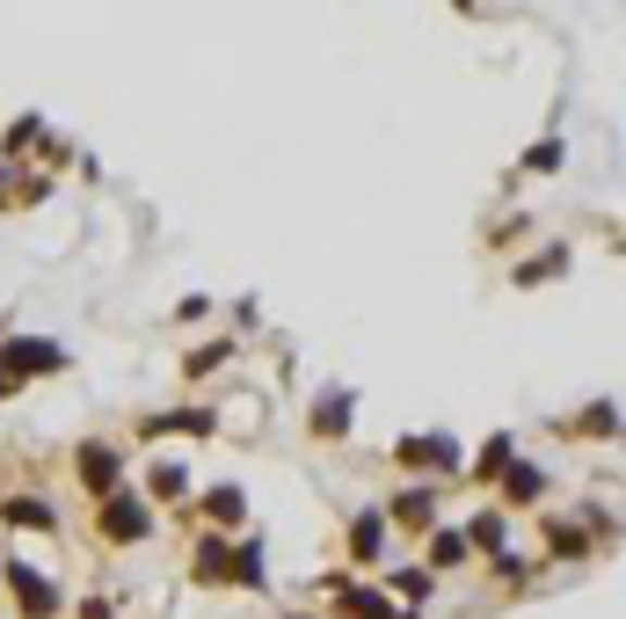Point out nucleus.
<instances>
[{
  "label": "nucleus",
  "instance_id": "9",
  "mask_svg": "<svg viewBox=\"0 0 626 619\" xmlns=\"http://www.w3.org/2000/svg\"><path fill=\"white\" fill-rule=\"evenodd\" d=\"M226 561H234V554L218 547V540H204V547H197V575H204V583H218V575H226Z\"/></svg>",
  "mask_w": 626,
  "mask_h": 619
},
{
  "label": "nucleus",
  "instance_id": "17",
  "mask_svg": "<svg viewBox=\"0 0 626 619\" xmlns=\"http://www.w3.org/2000/svg\"><path fill=\"white\" fill-rule=\"evenodd\" d=\"M510 496L531 503V496H539V474H531V467H517V474H510Z\"/></svg>",
  "mask_w": 626,
  "mask_h": 619
},
{
  "label": "nucleus",
  "instance_id": "2",
  "mask_svg": "<svg viewBox=\"0 0 626 619\" xmlns=\"http://www.w3.org/2000/svg\"><path fill=\"white\" fill-rule=\"evenodd\" d=\"M8 591L23 597V612H29V619H51V612H59V597L45 591V575H37V569H8Z\"/></svg>",
  "mask_w": 626,
  "mask_h": 619
},
{
  "label": "nucleus",
  "instance_id": "5",
  "mask_svg": "<svg viewBox=\"0 0 626 619\" xmlns=\"http://www.w3.org/2000/svg\"><path fill=\"white\" fill-rule=\"evenodd\" d=\"M401 459H437V467H459V445H452V437H409V445H401Z\"/></svg>",
  "mask_w": 626,
  "mask_h": 619
},
{
  "label": "nucleus",
  "instance_id": "12",
  "mask_svg": "<svg viewBox=\"0 0 626 619\" xmlns=\"http://www.w3.org/2000/svg\"><path fill=\"white\" fill-rule=\"evenodd\" d=\"M393 518H409V524H430V488H409V496L393 503Z\"/></svg>",
  "mask_w": 626,
  "mask_h": 619
},
{
  "label": "nucleus",
  "instance_id": "1",
  "mask_svg": "<svg viewBox=\"0 0 626 619\" xmlns=\"http://www.w3.org/2000/svg\"><path fill=\"white\" fill-rule=\"evenodd\" d=\"M146 532H153V518H146V503L139 496H110L102 503V540H146Z\"/></svg>",
  "mask_w": 626,
  "mask_h": 619
},
{
  "label": "nucleus",
  "instance_id": "4",
  "mask_svg": "<svg viewBox=\"0 0 626 619\" xmlns=\"http://www.w3.org/2000/svg\"><path fill=\"white\" fill-rule=\"evenodd\" d=\"M379 547H386V518H379V510H364V518L350 524V554H358V561H372Z\"/></svg>",
  "mask_w": 626,
  "mask_h": 619
},
{
  "label": "nucleus",
  "instance_id": "6",
  "mask_svg": "<svg viewBox=\"0 0 626 619\" xmlns=\"http://www.w3.org/2000/svg\"><path fill=\"white\" fill-rule=\"evenodd\" d=\"M8 524H23V532H51V510L37 496H23V503H8Z\"/></svg>",
  "mask_w": 626,
  "mask_h": 619
},
{
  "label": "nucleus",
  "instance_id": "11",
  "mask_svg": "<svg viewBox=\"0 0 626 619\" xmlns=\"http://www.w3.org/2000/svg\"><path fill=\"white\" fill-rule=\"evenodd\" d=\"M313 423L328 430V437H336L342 423H350V394H328V401H321V416H313Z\"/></svg>",
  "mask_w": 626,
  "mask_h": 619
},
{
  "label": "nucleus",
  "instance_id": "3",
  "mask_svg": "<svg viewBox=\"0 0 626 619\" xmlns=\"http://www.w3.org/2000/svg\"><path fill=\"white\" fill-rule=\"evenodd\" d=\"M80 481L88 488H117V453L110 445H80Z\"/></svg>",
  "mask_w": 626,
  "mask_h": 619
},
{
  "label": "nucleus",
  "instance_id": "16",
  "mask_svg": "<svg viewBox=\"0 0 626 619\" xmlns=\"http://www.w3.org/2000/svg\"><path fill=\"white\" fill-rule=\"evenodd\" d=\"M503 459H510V437H488V453H481V474H503Z\"/></svg>",
  "mask_w": 626,
  "mask_h": 619
},
{
  "label": "nucleus",
  "instance_id": "14",
  "mask_svg": "<svg viewBox=\"0 0 626 619\" xmlns=\"http://www.w3.org/2000/svg\"><path fill=\"white\" fill-rule=\"evenodd\" d=\"M226 569H234V575L248 583V591H255V583H263V554H255V547H241L234 561H226Z\"/></svg>",
  "mask_w": 626,
  "mask_h": 619
},
{
  "label": "nucleus",
  "instance_id": "8",
  "mask_svg": "<svg viewBox=\"0 0 626 619\" xmlns=\"http://www.w3.org/2000/svg\"><path fill=\"white\" fill-rule=\"evenodd\" d=\"M430 561H437V569L466 561V532H437V540H430Z\"/></svg>",
  "mask_w": 626,
  "mask_h": 619
},
{
  "label": "nucleus",
  "instance_id": "10",
  "mask_svg": "<svg viewBox=\"0 0 626 619\" xmlns=\"http://www.w3.org/2000/svg\"><path fill=\"white\" fill-rule=\"evenodd\" d=\"M204 510H212L218 524H234V518H241V488H212V496H204Z\"/></svg>",
  "mask_w": 626,
  "mask_h": 619
},
{
  "label": "nucleus",
  "instance_id": "15",
  "mask_svg": "<svg viewBox=\"0 0 626 619\" xmlns=\"http://www.w3.org/2000/svg\"><path fill=\"white\" fill-rule=\"evenodd\" d=\"M393 591L415 605V597H430V575H423V569H401V575H393Z\"/></svg>",
  "mask_w": 626,
  "mask_h": 619
},
{
  "label": "nucleus",
  "instance_id": "13",
  "mask_svg": "<svg viewBox=\"0 0 626 619\" xmlns=\"http://www.w3.org/2000/svg\"><path fill=\"white\" fill-rule=\"evenodd\" d=\"M466 540H481L488 554L503 547V518H496V510H481V518H474V532H466Z\"/></svg>",
  "mask_w": 626,
  "mask_h": 619
},
{
  "label": "nucleus",
  "instance_id": "7",
  "mask_svg": "<svg viewBox=\"0 0 626 619\" xmlns=\"http://www.w3.org/2000/svg\"><path fill=\"white\" fill-rule=\"evenodd\" d=\"M342 605H350L358 619H409V612H393V605H386V597H372V591H342Z\"/></svg>",
  "mask_w": 626,
  "mask_h": 619
},
{
  "label": "nucleus",
  "instance_id": "18",
  "mask_svg": "<svg viewBox=\"0 0 626 619\" xmlns=\"http://www.w3.org/2000/svg\"><path fill=\"white\" fill-rule=\"evenodd\" d=\"M153 488H161V496H183V467H153Z\"/></svg>",
  "mask_w": 626,
  "mask_h": 619
}]
</instances>
